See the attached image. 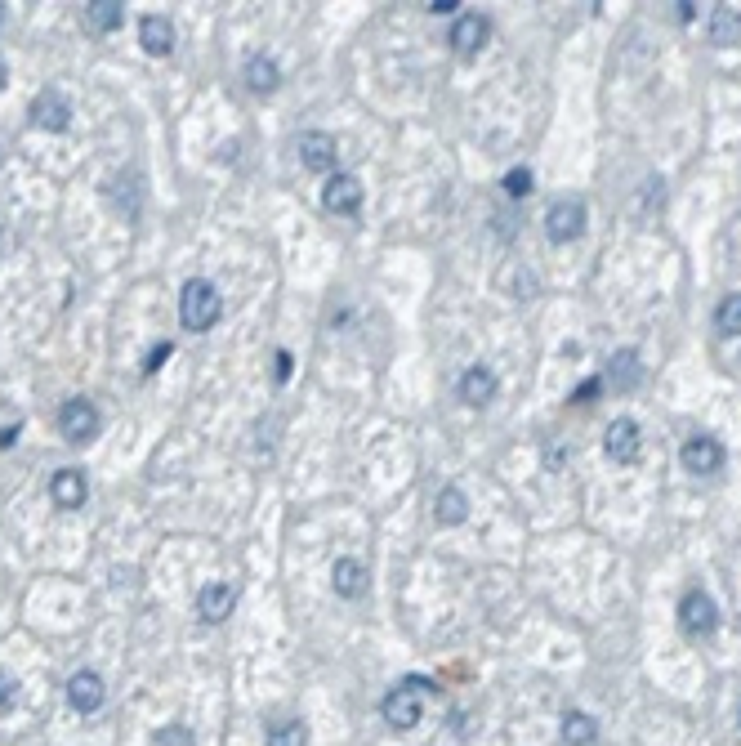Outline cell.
<instances>
[{
	"label": "cell",
	"mask_w": 741,
	"mask_h": 746,
	"mask_svg": "<svg viewBox=\"0 0 741 746\" xmlns=\"http://www.w3.org/2000/svg\"><path fill=\"white\" fill-rule=\"evenodd\" d=\"M219 313H224L219 291L210 282H201V277H192L184 286V295H179V322H184L188 331H210L219 322Z\"/></svg>",
	"instance_id": "cell-1"
},
{
	"label": "cell",
	"mask_w": 741,
	"mask_h": 746,
	"mask_svg": "<svg viewBox=\"0 0 741 746\" xmlns=\"http://www.w3.org/2000/svg\"><path fill=\"white\" fill-rule=\"evenodd\" d=\"M99 407L90 403V398H67L63 411H59V429L67 443H90L94 434H99Z\"/></svg>",
	"instance_id": "cell-2"
},
{
	"label": "cell",
	"mask_w": 741,
	"mask_h": 746,
	"mask_svg": "<svg viewBox=\"0 0 741 746\" xmlns=\"http://www.w3.org/2000/svg\"><path fill=\"white\" fill-rule=\"evenodd\" d=\"M581 233H585V202H576V197L554 202L550 215H545V237L563 246V242H576Z\"/></svg>",
	"instance_id": "cell-3"
},
{
	"label": "cell",
	"mask_w": 741,
	"mask_h": 746,
	"mask_svg": "<svg viewBox=\"0 0 741 746\" xmlns=\"http://www.w3.org/2000/svg\"><path fill=\"white\" fill-rule=\"evenodd\" d=\"M679 461H683V470H688V474L710 478V474L724 470V443H719V438H710V434H697V438H688V443H683Z\"/></svg>",
	"instance_id": "cell-4"
},
{
	"label": "cell",
	"mask_w": 741,
	"mask_h": 746,
	"mask_svg": "<svg viewBox=\"0 0 741 746\" xmlns=\"http://www.w3.org/2000/svg\"><path fill=\"white\" fill-rule=\"evenodd\" d=\"M679 626L688 630L692 639L710 635V630L719 626V608H715V599H710L706 590H688V595H683V604H679Z\"/></svg>",
	"instance_id": "cell-5"
},
{
	"label": "cell",
	"mask_w": 741,
	"mask_h": 746,
	"mask_svg": "<svg viewBox=\"0 0 741 746\" xmlns=\"http://www.w3.org/2000/svg\"><path fill=\"white\" fill-rule=\"evenodd\" d=\"M32 126L36 130H50V135H59V130L72 126V103H67L63 90H41L32 99Z\"/></svg>",
	"instance_id": "cell-6"
},
{
	"label": "cell",
	"mask_w": 741,
	"mask_h": 746,
	"mask_svg": "<svg viewBox=\"0 0 741 746\" xmlns=\"http://www.w3.org/2000/svg\"><path fill=\"white\" fill-rule=\"evenodd\" d=\"M103 697H108V688H103V675L94 671H76L67 679V702H72V711L81 715H94L103 706Z\"/></svg>",
	"instance_id": "cell-7"
},
{
	"label": "cell",
	"mask_w": 741,
	"mask_h": 746,
	"mask_svg": "<svg viewBox=\"0 0 741 746\" xmlns=\"http://www.w3.org/2000/svg\"><path fill=\"white\" fill-rule=\"evenodd\" d=\"M384 724H393V729H411V724H420V693L407 684L389 688V697H384Z\"/></svg>",
	"instance_id": "cell-8"
},
{
	"label": "cell",
	"mask_w": 741,
	"mask_h": 746,
	"mask_svg": "<svg viewBox=\"0 0 741 746\" xmlns=\"http://www.w3.org/2000/svg\"><path fill=\"white\" fill-rule=\"evenodd\" d=\"M603 452H608L612 461L630 465L634 456H639V425H634L630 416L612 420V425H608V434H603Z\"/></svg>",
	"instance_id": "cell-9"
},
{
	"label": "cell",
	"mask_w": 741,
	"mask_h": 746,
	"mask_svg": "<svg viewBox=\"0 0 741 746\" xmlns=\"http://www.w3.org/2000/svg\"><path fill=\"white\" fill-rule=\"evenodd\" d=\"M322 202H326V210H335V215H353V210L362 206V184H358V175H331V179H326Z\"/></svg>",
	"instance_id": "cell-10"
},
{
	"label": "cell",
	"mask_w": 741,
	"mask_h": 746,
	"mask_svg": "<svg viewBox=\"0 0 741 746\" xmlns=\"http://www.w3.org/2000/svg\"><path fill=\"white\" fill-rule=\"evenodd\" d=\"M335 139L331 135H322V130H309V135H300V161L309 170H317V175H331L335 170Z\"/></svg>",
	"instance_id": "cell-11"
},
{
	"label": "cell",
	"mask_w": 741,
	"mask_h": 746,
	"mask_svg": "<svg viewBox=\"0 0 741 746\" xmlns=\"http://www.w3.org/2000/svg\"><path fill=\"white\" fill-rule=\"evenodd\" d=\"M367 581H371L367 563H358V559H335L331 586H335V595H340V599H362V595H367Z\"/></svg>",
	"instance_id": "cell-12"
},
{
	"label": "cell",
	"mask_w": 741,
	"mask_h": 746,
	"mask_svg": "<svg viewBox=\"0 0 741 746\" xmlns=\"http://www.w3.org/2000/svg\"><path fill=\"white\" fill-rule=\"evenodd\" d=\"M487 36H492V23H487L483 14H460L456 27H451V45H456V54H478L487 45Z\"/></svg>",
	"instance_id": "cell-13"
},
{
	"label": "cell",
	"mask_w": 741,
	"mask_h": 746,
	"mask_svg": "<svg viewBox=\"0 0 741 746\" xmlns=\"http://www.w3.org/2000/svg\"><path fill=\"white\" fill-rule=\"evenodd\" d=\"M139 45L148 54H157V59H166V54L175 50V23H170V18H161V14H148L139 23Z\"/></svg>",
	"instance_id": "cell-14"
},
{
	"label": "cell",
	"mask_w": 741,
	"mask_h": 746,
	"mask_svg": "<svg viewBox=\"0 0 741 746\" xmlns=\"http://www.w3.org/2000/svg\"><path fill=\"white\" fill-rule=\"evenodd\" d=\"M233 604H237V590L224 586V581H210V586H201V595H197L201 621H224L228 612H233Z\"/></svg>",
	"instance_id": "cell-15"
},
{
	"label": "cell",
	"mask_w": 741,
	"mask_h": 746,
	"mask_svg": "<svg viewBox=\"0 0 741 746\" xmlns=\"http://www.w3.org/2000/svg\"><path fill=\"white\" fill-rule=\"evenodd\" d=\"M492 398H496V376H492V367H469L465 376H460V403L487 407Z\"/></svg>",
	"instance_id": "cell-16"
},
{
	"label": "cell",
	"mask_w": 741,
	"mask_h": 746,
	"mask_svg": "<svg viewBox=\"0 0 741 746\" xmlns=\"http://www.w3.org/2000/svg\"><path fill=\"white\" fill-rule=\"evenodd\" d=\"M50 496L59 510H81L85 505V474L81 470H59L50 478Z\"/></svg>",
	"instance_id": "cell-17"
},
{
	"label": "cell",
	"mask_w": 741,
	"mask_h": 746,
	"mask_svg": "<svg viewBox=\"0 0 741 746\" xmlns=\"http://www.w3.org/2000/svg\"><path fill=\"white\" fill-rule=\"evenodd\" d=\"M433 514H438L442 528H456V523L469 519V496L460 487H442L438 501H433Z\"/></svg>",
	"instance_id": "cell-18"
},
{
	"label": "cell",
	"mask_w": 741,
	"mask_h": 746,
	"mask_svg": "<svg viewBox=\"0 0 741 746\" xmlns=\"http://www.w3.org/2000/svg\"><path fill=\"white\" fill-rule=\"evenodd\" d=\"M246 85L255 94H273L277 85H282V72H277V63L268 59V54H250L246 59Z\"/></svg>",
	"instance_id": "cell-19"
},
{
	"label": "cell",
	"mask_w": 741,
	"mask_h": 746,
	"mask_svg": "<svg viewBox=\"0 0 741 746\" xmlns=\"http://www.w3.org/2000/svg\"><path fill=\"white\" fill-rule=\"evenodd\" d=\"M710 41L715 45H741V9L719 5L710 18Z\"/></svg>",
	"instance_id": "cell-20"
},
{
	"label": "cell",
	"mask_w": 741,
	"mask_h": 746,
	"mask_svg": "<svg viewBox=\"0 0 741 746\" xmlns=\"http://www.w3.org/2000/svg\"><path fill=\"white\" fill-rule=\"evenodd\" d=\"M563 742L567 746H594L599 742V724H594L585 711H567L563 715Z\"/></svg>",
	"instance_id": "cell-21"
},
{
	"label": "cell",
	"mask_w": 741,
	"mask_h": 746,
	"mask_svg": "<svg viewBox=\"0 0 741 746\" xmlns=\"http://www.w3.org/2000/svg\"><path fill=\"white\" fill-rule=\"evenodd\" d=\"M608 380L617 389H634L643 380V371H639V353L634 349H625V353H617V358L608 362Z\"/></svg>",
	"instance_id": "cell-22"
},
{
	"label": "cell",
	"mask_w": 741,
	"mask_h": 746,
	"mask_svg": "<svg viewBox=\"0 0 741 746\" xmlns=\"http://www.w3.org/2000/svg\"><path fill=\"white\" fill-rule=\"evenodd\" d=\"M85 14H90V23L99 27V32H117V27L125 23L121 0H94V5H85Z\"/></svg>",
	"instance_id": "cell-23"
},
{
	"label": "cell",
	"mask_w": 741,
	"mask_h": 746,
	"mask_svg": "<svg viewBox=\"0 0 741 746\" xmlns=\"http://www.w3.org/2000/svg\"><path fill=\"white\" fill-rule=\"evenodd\" d=\"M264 746H309V729L300 720H277L264 733Z\"/></svg>",
	"instance_id": "cell-24"
},
{
	"label": "cell",
	"mask_w": 741,
	"mask_h": 746,
	"mask_svg": "<svg viewBox=\"0 0 741 746\" xmlns=\"http://www.w3.org/2000/svg\"><path fill=\"white\" fill-rule=\"evenodd\" d=\"M715 327H719V336H741V291H733V295H724V300H719Z\"/></svg>",
	"instance_id": "cell-25"
},
{
	"label": "cell",
	"mask_w": 741,
	"mask_h": 746,
	"mask_svg": "<svg viewBox=\"0 0 741 746\" xmlns=\"http://www.w3.org/2000/svg\"><path fill=\"white\" fill-rule=\"evenodd\" d=\"M505 193L509 197H527V193H532V170H527V166L509 170V175H505Z\"/></svg>",
	"instance_id": "cell-26"
},
{
	"label": "cell",
	"mask_w": 741,
	"mask_h": 746,
	"mask_svg": "<svg viewBox=\"0 0 741 746\" xmlns=\"http://www.w3.org/2000/svg\"><path fill=\"white\" fill-rule=\"evenodd\" d=\"M157 746H192V733L179 729V724H170V729L157 733Z\"/></svg>",
	"instance_id": "cell-27"
},
{
	"label": "cell",
	"mask_w": 741,
	"mask_h": 746,
	"mask_svg": "<svg viewBox=\"0 0 741 746\" xmlns=\"http://www.w3.org/2000/svg\"><path fill=\"white\" fill-rule=\"evenodd\" d=\"M14 697H18V684L5 671H0V711H9V706H14Z\"/></svg>",
	"instance_id": "cell-28"
},
{
	"label": "cell",
	"mask_w": 741,
	"mask_h": 746,
	"mask_svg": "<svg viewBox=\"0 0 741 746\" xmlns=\"http://www.w3.org/2000/svg\"><path fill=\"white\" fill-rule=\"evenodd\" d=\"M599 389H603V380H585V385L572 394V403H581V407H585L590 398H599Z\"/></svg>",
	"instance_id": "cell-29"
},
{
	"label": "cell",
	"mask_w": 741,
	"mask_h": 746,
	"mask_svg": "<svg viewBox=\"0 0 741 746\" xmlns=\"http://www.w3.org/2000/svg\"><path fill=\"white\" fill-rule=\"evenodd\" d=\"M170 358V344H161V349L157 353H152V358H148V371H157L161 367V362H166Z\"/></svg>",
	"instance_id": "cell-30"
},
{
	"label": "cell",
	"mask_w": 741,
	"mask_h": 746,
	"mask_svg": "<svg viewBox=\"0 0 741 746\" xmlns=\"http://www.w3.org/2000/svg\"><path fill=\"white\" fill-rule=\"evenodd\" d=\"M291 376V353H277V380Z\"/></svg>",
	"instance_id": "cell-31"
},
{
	"label": "cell",
	"mask_w": 741,
	"mask_h": 746,
	"mask_svg": "<svg viewBox=\"0 0 741 746\" xmlns=\"http://www.w3.org/2000/svg\"><path fill=\"white\" fill-rule=\"evenodd\" d=\"M429 9H433V14H456V9H460V5H456V0H433V5H429Z\"/></svg>",
	"instance_id": "cell-32"
},
{
	"label": "cell",
	"mask_w": 741,
	"mask_h": 746,
	"mask_svg": "<svg viewBox=\"0 0 741 746\" xmlns=\"http://www.w3.org/2000/svg\"><path fill=\"white\" fill-rule=\"evenodd\" d=\"M675 9H679L683 23H692V18H697V5H688V0H683V5H675Z\"/></svg>",
	"instance_id": "cell-33"
},
{
	"label": "cell",
	"mask_w": 741,
	"mask_h": 746,
	"mask_svg": "<svg viewBox=\"0 0 741 746\" xmlns=\"http://www.w3.org/2000/svg\"><path fill=\"white\" fill-rule=\"evenodd\" d=\"M0 255H5V228H0Z\"/></svg>",
	"instance_id": "cell-34"
},
{
	"label": "cell",
	"mask_w": 741,
	"mask_h": 746,
	"mask_svg": "<svg viewBox=\"0 0 741 746\" xmlns=\"http://www.w3.org/2000/svg\"><path fill=\"white\" fill-rule=\"evenodd\" d=\"M0 85H5V68H0Z\"/></svg>",
	"instance_id": "cell-35"
},
{
	"label": "cell",
	"mask_w": 741,
	"mask_h": 746,
	"mask_svg": "<svg viewBox=\"0 0 741 746\" xmlns=\"http://www.w3.org/2000/svg\"><path fill=\"white\" fill-rule=\"evenodd\" d=\"M0 18H5V5H0Z\"/></svg>",
	"instance_id": "cell-36"
}]
</instances>
